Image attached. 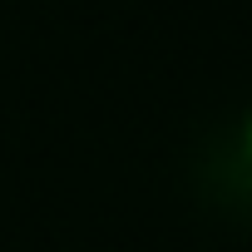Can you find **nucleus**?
<instances>
[]
</instances>
